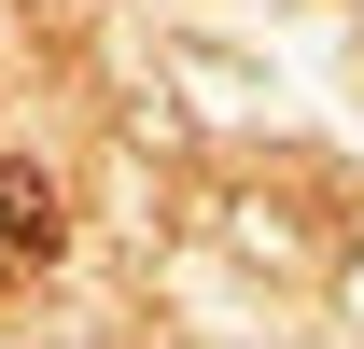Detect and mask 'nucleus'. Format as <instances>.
I'll return each mask as SVG.
<instances>
[{
	"instance_id": "nucleus-1",
	"label": "nucleus",
	"mask_w": 364,
	"mask_h": 349,
	"mask_svg": "<svg viewBox=\"0 0 364 349\" xmlns=\"http://www.w3.org/2000/svg\"><path fill=\"white\" fill-rule=\"evenodd\" d=\"M56 265V196H43V168H14L0 154V294L14 279H43Z\"/></svg>"
}]
</instances>
